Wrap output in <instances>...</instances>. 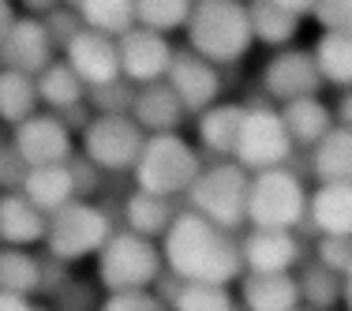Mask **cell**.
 <instances>
[{"instance_id":"obj_1","label":"cell","mask_w":352,"mask_h":311,"mask_svg":"<svg viewBox=\"0 0 352 311\" xmlns=\"http://www.w3.org/2000/svg\"><path fill=\"white\" fill-rule=\"evenodd\" d=\"M162 263L180 281H210L232 285L244 274L240 263V240L217 229L195 210H180L162 237Z\"/></svg>"},{"instance_id":"obj_17","label":"cell","mask_w":352,"mask_h":311,"mask_svg":"<svg viewBox=\"0 0 352 311\" xmlns=\"http://www.w3.org/2000/svg\"><path fill=\"white\" fill-rule=\"evenodd\" d=\"M131 120L142 128V136H165V131H180L188 113H184L180 98L173 94L169 83H146V87H135V98H131Z\"/></svg>"},{"instance_id":"obj_50","label":"cell","mask_w":352,"mask_h":311,"mask_svg":"<svg viewBox=\"0 0 352 311\" xmlns=\"http://www.w3.org/2000/svg\"><path fill=\"white\" fill-rule=\"evenodd\" d=\"M292 311H318V308H307V304H296V308H292Z\"/></svg>"},{"instance_id":"obj_42","label":"cell","mask_w":352,"mask_h":311,"mask_svg":"<svg viewBox=\"0 0 352 311\" xmlns=\"http://www.w3.org/2000/svg\"><path fill=\"white\" fill-rule=\"evenodd\" d=\"M19 15H34V19H45L53 8H60V0H15Z\"/></svg>"},{"instance_id":"obj_34","label":"cell","mask_w":352,"mask_h":311,"mask_svg":"<svg viewBox=\"0 0 352 311\" xmlns=\"http://www.w3.org/2000/svg\"><path fill=\"white\" fill-rule=\"evenodd\" d=\"M188 15H191V0H135V27L157 30V34L184 30Z\"/></svg>"},{"instance_id":"obj_28","label":"cell","mask_w":352,"mask_h":311,"mask_svg":"<svg viewBox=\"0 0 352 311\" xmlns=\"http://www.w3.org/2000/svg\"><path fill=\"white\" fill-rule=\"evenodd\" d=\"M311 56H315L318 75H322V87H338V90L352 87V34L322 30L311 45Z\"/></svg>"},{"instance_id":"obj_39","label":"cell","mask_w":352,"mask_h":311,"mask_svg":"<svg viewBox=\"0 0 352 311\" xmlns=\"http://www.w3.org/2000/svg\"><path fill=\"white\" fill-rule=\"evenodd\" d=\"M41 23H45V30H49V38H53V45H56V49H64V45H68V41L82 30L79 12H75V8H68V4L53 8V12H49Z\"/></svg>"},{"instance_id":"obj_15","label":"cell","mask_w":352,"mask_h":311,"mask_svg":"<svg viewBox=\"0 0 352 311\" xmlns=\"http://www.w3.org/2000/svg\"><path fill=\"white\" fill-rule=\"evenodd\" d=\"M60 53H64L60 61L79 75L82 87H102V83L120 79V53H116V38L109 34L82 27Z\"/></svg>"},{"instance_id":"obj_26","label":"cell","mask_w":352,"mask_h":311,"mask_svg":"<svg viewBox=\"0 0 352 311\" xmlns=\"http://www.w3.org/2000/svg\"><path fill=\"white\" fill-rule=\"evenodd\" d=\"M176 214H180V210H176L173 199L150 195V191H139V188L124 199V229L139 233V237H146V240H162Z\"/></svg>"},{"instance_id":"obj_48","label":"cell","mask_w":352,"mask_h":311,"mask_svg":"<svg viewBox=\"0 0 352 311\" xmlns=\"http://www.w3.org/2000/svg\"><path fill=\"white\" fill-rule=\"evenodd\" d=\"M0 176H4V142H0Z\"/></svg>"},{"instance_id":"obj_27","label":"cell","mask_w":352,"mask_h":311,"mask_svg":"<svg viewBox=\"0 0 352 311\" xmlns=\"http://www.w3.org/2000/svg\"><path fill=\"white\" fill-rule=\"evenodd\" d=\"M0 292L34 300L41 292V255L34 248H4L0 244Z\"/></svg>"},{"instance_id":"obj_22","label":"cell","mask_w":352,"mask_h":311,"mask_svg":"<svg viewBox=\"0 0 352 311\" xmlns=\"http://www.w3.org/2000/svg\"><path fill=\"white\" fill-rule=\"evenodd\" d=\"M19 191L34 203L41 214H56L60 206H68L75 199V180H72V169L68 162L60 165H38V169H27L23 173V184Z\"/></svg>"},{"instance_id":"obj_20","label":"cell","mask_w":352,"mask_h":311,"mask_svg":"<svg viewBox=\"0 0 352 311\" xmlns=\"http://www.w3.org/2000/svg\"><path fill=\"white\" fill-rule=\"evenodd\" d=\"M244 102H214L210 109L199 113V150L221 162V158H232L236 150V136H240V124H244Z\"/></svg>"},{"instance_id":"obj_7","label":"cell","mask_w":352,"mask_h":311,"mask_svg":"<svg viewBox=\"0 0 352 311\" xmlns=\"http://www.w3.org/2000/svg\"><path fill=\"white\" fill-rule=\"evenodd\" d=\"M307 217V188L289 165L251 173L244 222L251 229H289L296 233Z\"/></svg>"},{"instance_id":"obj_18","label":"cell","mask_w":352,"mask_h":311,"mask_svg":"<svg viewBox=\"0 0 352 311\" xmlns=\"http://www.w3.org/2000/svg\"><path fill=\"white\" fill-rule=\"evenodd\" d=\"M49 217L19 188L0 191V244L4 248H38L45 240Z\"/></svg>"},{"instance_id":"obj_47","label":"cell","mask_w":352,"mask_h":311,"mask_svg":"<svg viewBox=\"0 0 352 311\" xmlns=\"http://www.w3.org/2000/svg\"><path fill=\"white\" fill-rule=\"evenodd\" d=\"M341 304H349V311H352V263L345 270V297H341Z\"/></svg>"},{"instance_id":"obj_23","label":"cell","mask_w":352,"mask_h":311,"mask_svg":"<svg viewBox=\"0 0 352 311\" xmlns=\"http://www.w3.org/2000/svg\"><path fill=\"white\" fill-rule=\"evenodd\" d=\"M278 113H281V124H285V131H289V139H292V147H307L311 150L318 139L326 136V131L333 128V109L322 102V98H296V102H285L278 105Z\"/></svg>"},{"instance_id":"obj_9","label":"cell","mask_w":352,"mask_h":311,"mask_svg":"<svg viewBox=\"0 0 352 311\" xmlns=\"http://www.w3.org/2000/svg\"><path fill=\"white\" fill-rule=\"evenodd\" d=\"M79 154L102 173H131L146 136L131 116H90V124L79 131Z\"/></svg>"},{"instance_id":"obj_31","label":"cell","mask_w":352,"mask_h":311,"mask_svg":"<svg viewBox=\"0 0 352 311\" xmlns=\"http://www.w3.org/2000/svg\"><path fill=\"white\" fill-rule=\"evenodd\" d=\"M296 289H300V304L318 308V311H333L345 297V277L326 270L322 263H304V270L296 274Z\"/></svg>"},{"instance_id":"obj_37","label":"cell","mask_w":352,"mask_h":311,"mask_svg":"<svg viewBox=\"0 0 352 311\" xmlns=\"http://www.w3.org/2000/svg\"><path fill=\"white\" fill-rule=\"evenodd\" d=\"M311 19L330 34H352V0H315Z\"/></svg>"},{"instance_id":"obj_46","label":"cell","mask_w":352,"mask_h":311,"mask_svg":"<svg viewBox=\"0 0 352 311\" xmlns=\"http://www.w3.org/2000/svg\"><path fill=\"white\" fill-rule=\"evenodd\" d=\"M278 8H285V12H292V15H311V8H315V0H274Z\"/></svg>"},{"instance_id":"obj_25","label":"cell","mask_w":352,"mask_h":311,"mask_svg":"<svg viewBox=\"0 0 352 311\" xmlns=\"http://www.w3.org/2000/svg\"><path fill=\"white\" fill-rule=\"evenodd\" d=\"M311 176L318 184H352V131L333 124L311 147Z\"/></svg>"},{"instance_id":"obj_33","label":"cell","mask_w":352,"mask_h":311,"mask_svg":"<svg viewBox=\"0 0 352 311\" xmlns=\"http://www.w3.org/2000/svg\"><path fill=\"white\" fill-rule=\"evenodd\" d=\"M232 300L229 285H210V281H176L173 297H169V311H229Z\"/></svg>"},{"instance_id":"obj_40","label":"cell","mask_w":352,"mask_h":311,"mask_svg":"<svg viewBox=\"0 0 352 311\" xmlns=\"http://www.w3.org/2000/svg\"><path fill=\"white\" fill-rule=\"evenodd\" d=\"M94 292H98V285H79L75 277H68V281H64L49 300H53L60 311H94L98 308Z\"/></svg>"},{"instance_id":"obj_35","label":"cell","mask_w":352,"mask_h":311,"mask_svg":"<svg viewBox=\"0 0 352 311\" xmlns=\"http://www.w3.org/2000/svg\"><path fill=\"white\" fill-rule=\"evenodd\" d=\"M131 98H135V87L128 79H113V83H102V87H87L82 102L90 105L94 116H128Z\"/></svg>"},{"instance_id":"obj_45","label":"cell","mask_w":352,"mask_h":311,"mask_svg":"<svg viewBox=\"0 0 352 311\" xmlns=\"http://www.w3.org/2000/svg\"><path fill=\"white\" fill-rule=\"evenodd\" d=\"M15 19H19V8H15V0H0V41L8 38V30L15 27Z\"/></svg>"},{"instance_id":"obj_19","label":"cell","mask_w":352,"mask_h":311,"mask_svg":"<svg viewBox=\"0 0 352 311\" xmlns=\"http://www.w3.org/2000/svg\"><path fill=\"white\" fill-rule=\"evenodd\" d=\"M304 222L318 237H352V184H318L307 195Z\"/></svg>"},{"instance_id":"obj_49","label":"cell","mask_w":352,"mask_h":311,"mask_svg":"<svg viewBox=\"0 0 352 311\" xmlns=\"http://www.w3.org/2000/svg\"><path fill=\"white\" fill-rule=\"evenodd\" d=\"M60 4H68V8H79V4H82V0H60Z\"/></svg>"},{"instance_id":"obj_44","label":"cell","mask_w":352,"mask_h":311,"mask_svg":"<svg viewBox=\"0 0 352 311\" xmlns=\"http://www.w3.org/2000/svg\"><path fill=\"white\" fill-rule=\"evenodd\" d=\"M0 311H38L30 297H15V292H0Z\"/></svg>"},{"instance_id":"obj_11","label":"cell","mask_w":352,"mask_h":311,"mask_svg":"<svg viewBox=\"0 0 352 311\" xmlns=\"http://www.w3.org/2000/svg\"><path fill=\"white\" fill-rule=\"evenodd\" d=\"M12 150L27 169H38V165L68 162L75 154V142H72V131L60 116L38 109L34 116H27L23 124L12 128Z\"/></svg>"},{"instance_id":"obj_2","label":"cell","mask_w":352,"mask_h":311,"mask_svg":"<svg viewBox=\"0 0 352 311\" xmlns=\"http://www.w3.org/2000/svg\"><path fill=\"white\" fill-rule=\"evenodd\" d=\"M184 38H188L191 53L210 61L214 68H236L255 45L248 4L244 0H191Z\"/></svg>"},{"instance_id":"obj_12","label":"cell","mask_w":352,"mask_h":311,"mask_svg":"<svg viewBox=\"0 0 352 311\" xmlns=\"http://www.w3.org/2000/svg\"><path fill=\"white\" fill-rule=\"evenodd\" d=\"M116 53H120V79H128L131 87H146V83L165 79L176 49H173L169 34L131 27L128 34L116 38Z\"/></svg>"},{"instance_id":"obj_41","label":"cell","mask_w":352,"mask_h":311,"mask_svg":"<svg viewBox=\"0 0 352 311\" xmlns=\"http://www.w3.org/2000/svg\"><path fill=\"white\" fill-rule=\"evenodd\" d=\"M68 169H72V180H75V199H87L94 191H102V169L94 162H87L82 154H72L68 158Z\"/></svg>"},{"instance_id":"obj_14","label":"cell","mask_w":352,"mask_h":311,"mask_svg":"<svg viewBox=\"0 0 352 311\" xmlns=\"http://www.w3.org/2000/svg\"><path fill=\"white\" fill-rule=\"evenodd\" d=\"M240 263L251 274H292L304 263V244L289 229H248L240 237Z\"/></svg>"},{"instance_id":"obj_5","label":"cell","mask_w":352,"mask_h":311,"mask_svg":"<svg viewBox=\"0 0 352 311\" xmlns=\"http://www.w3.org/2000/svg\"><path fill=\"white\" fill-rule=\"evenodd\" d=\"M248 184H251V173L240 169L232 158H221V162H210V165L203 162V169L191 180V188L184 191V199H188V210L203 214L217 229L236 233L240 225H248L244 222Z\"/></svg>"},{"instance_id":"obj_51","label":"cell","mask_w":352,"mask_h":311,"mask_svg":"<svg viewBox=\"0 0 352 311\" xmlns=\"http://www.w3.org/2000/svg\"><path fill=\"white\" fill-rule=\"evenodd\" d=\"M229 311H248V308H244V304H232V308H229Z\"/></svg>"},{"instance_id":"obj_32","label":"cell","mask_w":352,"mask_h":311,"mask_svg":"<svg viewBox=\"0 0 352 311\" xmlns=\"http://www.w3.org/2000/svg\"><path fill=\"white\" fill-rule=\"evenodd\" d=\"M75 12L87 30H98L109 38H120L135 27V0H82Z\"/></svg>"},{"instance_id":"obj_30","label":"cell","mask_w":352,"mask_h":311,"mask_svg":"<svg viewBox=\"0 0 352 311\" xmlns=\"http://www.w3.org/2000/svg\"><path fill=\"white\" fill-rule=\"evenodd\" d=\"M41 109L34 75H23L12 68H0V124H23Z\"/></svg>"},{"instance_id":"obj_16","label":"cell","mask_w":352,"mask_h":311,"mask_svg":"<svg viewBox=\"0 0 352 311\" xmlns=\"http://www.w3.org/2000/svg\"><path fill=\"white\" fill-rule=\"evenodd\" d=\"M56 61V45L49 38L45 23L34 15H19L8 38L0 41V68H12L23 75H38Z\"/></svg>"},{"instance_id":"obj_10","label":"cell","mask_w":352,"mask_h":311,"mask_svg":"<svg viewBox=\"0 0 352 311\" xmlns=\"http://www.w3.org/2000/svg\"><path fill=\"white\" fill-rule=\"evenodd\" d=\"M258 87H263L266 102L285 105L296 102V98H315L322 90V75L315 68L311 49H278L270 61L263 64V75H258Z\"/></svg>"},{"instance_id":"obj_8","label":"cell","mask_w":352,"mask_h":311,"mask_svg":"<svg viewBox=\"0 0 352 311\" xmlns=\"http://www.w3.org/2000/svg\"><path fill=\"white\" fill-rule=\"evenodd\" d=\"M292 139L281 124L278 105L270 102H255L244 109V124H240L236 136V150H232V162L248 173H266V169H281L292 162Z\"/></svg>"},{"instance_id":"obj_21","label":"cell","mask_w":352,"mask_h":311,"mask_svg":"<svg viewBox=\"0 0 352 311\" xmlns=\"http://www.w3.org/2000/svg\"><path fill=\"white\" fill-rule=\"evenodd\" d=\"M240 304L248 311H292L300 304V289L292 274H240Z\"/></svg>"},{"instance_id":"obj_3","label":"cell","mask_w":352,"mask_h":311,"mask_svg":"<svg viewBox=\"0 0 352 311\" xmlns=\"http://www.w3.org/2000/svg\"><path fill=\"white\" fill-rule=\"evenodd\" d=\"M165 274L157 240H146L139 233L113 229L102 251L94 255V285L105 292L128 289H154V281Z\"/></svg>"},{"instance_id":"obj_6","label":"cell","mask_w":352,"mask_h":311,"mask_svg":"<svg viewBox=\"0 0 352 311\" xmlns=\"http://www.w3.org/2000/svg\"><path fill=\"white\" fill-rule=\"evenodd\" d=\"M109 233H113V214L105 206L90 203V199H72L68 206L49 214L41 248H45L49 259L72 266V263L98 255L102 244L109 240Z\"/></svg>"},{"instance_id":"obj_43","label":"cell","mask_w":352,"mask_h":311,"mask_svg":"<svg viewBox=\"0 0 352 311\" xmlns=\"http://www.w3.org/2000/svg\"><path fill=\"white\" fill-rule=\"evenodd\" d=\"M333 120H338V128H349L352 131V87L341 94V102L333 105Z\"/></svg>"},{"instance_id":"obj_13","label":"cell","mask_w":352,"mask_h":311,"mask_svg":"<svg viewBox=\"0 0 352 311\" xmlns=\"http://www.w3.org/2000/svg\"><path fill=\"white\" fill-rule=\"evenodd\" d=\"M165 83L173 87V94L180 98L184 113L199 116L203 109H210L214 102H221V68H214L210 61H203L199 53H191L188 45L173 53V64L165 72Z\"/></svg>"},{"instance_id":"obj_29","label":"cell","mask_w":352,"mask_h":311,"mask_svg":"<svg viewBox=\"0 0 352 311\" xmlns=\"http://www.w3.org/2000/svg\"><path fill=\"white\" fill-rule=\"evenodd\" d=\"M34 87H38V102L45 113H64V109L79 105L82 98H87V87H82L79 75H75L64 61H53L45 72H38Z\"/></svg>"},{"instance_id":"obj_4","label":"cell","mask_w":352,"mask_h":311,"mask_svg":"<svg viewBox=\"0 0 352 311\" xmlns=\"http://www.w3.org/2000/svg\"><path fill=\"white\" fill-rule=\"evenodd\" d=\"M203 169V154L191 147L180 131H165V136H146L135 162V188L150 191L162 199H180L191 188V180Z\"/></svg>"},{"instance_id":"obj_24","label":"cell","mask_w":352,"mask_h":311,"mask_svg":"<svg viewBox=\"0 0 352 311\" xmlns=\"http://www.w3.org/2000/svg\"><path fill=\"white\" fill-rule=\"evenodd\" d=\"M244 4H248L251 38L263 41V45H270L274 53H278V49H289L292 41L300 38V27H304L300 15L285 12V8H278L274 0H244Z\"/></svg>"},{"instance_id":"obj_38","label":"cell","mask_w":352,"mask_h":311,"mask_svg":"<svg viewBox=\"0 0 352 311\" xmlns=\"http://www.w3.org/2000/svg\"><path fill=\"white\" fill-rule=\"evenodd\" d=\"M315 263H322L326 270L345 277L352 263V237H318L315 240Z\"/></svg>"},{"instance_id":"obj_36","label":"cell","mask_w":352,"mask_h":311,"mask_svg":"<svg viewBox=\"0 0 352 311\" xmlns=\"http://www.w3.org/2000/svg\"><path fill=\"white\" fill-rule=\"evenodd\" d=\"M98 311H169L154 289H128V292H105Z\"/></svg>"}]
</instances>
